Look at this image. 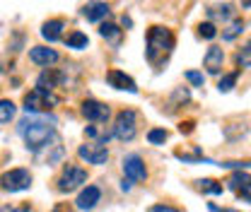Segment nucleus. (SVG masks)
Wrapping results in <instances>:
<instances>
[{
  "instance_id": "obj_14",
  "label": "nucleus",
  "mask_w": 251,
  "mask_h": 212,
  "mask_svg": "<svg viewBox=\"0 0 251 212\" xmlns=\"http://www.w3.org/2000/svg\"><path fill=\"white\" fill-rule=\"evenodd\" d=\"M58 53L53 51V48H46V46H34L29 48V61L34 65H41V68H49V65H53V63H58Z\"/></svg>"
},
{
  "instance_id": "obj_7",
  "label": "nucleus",
  "mask_w": 251,
  "mask_h": 212,
  "mask_svg": "<svg viewBox=\"0 0 251 212\" xmlns=\"http://www.w3.org/2000/svg\"><path fill=\"white\" fill-rule=\"evenodd\" d=\"M77 157H80L82 162H87V164L101 166V164L109 162V150H106L104 145H99V142H85V145L77 147Z\"/></svg>"
},
{
  "instance_id": "obj_4",
  "label": "nucleus",
  "mask_w": 251,
  "mask_h": 212,
  "mask_svg": "<svg viewBox=\"0 0 251 212\" xmlns=\"http://www.w3.org/2000/svg\"><path fill=\"white\" fill-rule=\"evenodd\" d=\"M138 135V116L133 109H124L116 114V121H114V138L130 142L133 138Z\"/></svg>"
},
{
  "instance_id": "obj_33",
  "label": "nucleus",
  "mask_w": 251,
  "mask_h": 212,
  "mask_svg": "<svg viewBox=\"0 0 251 212\" xmlns=\"http://www.w3.org/2000/svg\"><path fill=\"white\" fill-rule=\"evenodd\" d=\"M179 130H181V133H191V130H193V121L181 123V125H179Z\"/></svg>"
},
{
  "instance_id": "obj_29",
  "label": "nucleus",
  "mask_w": 251,
  "mask_h": 212,
  "mask_svg": "<svg viewBox=\"0 0 251 212\" xmlns=\"http://www.w3.org/2000/svg\"><path fill=\"white\" fill-rule=\"evenodd\" d=\"M210 17H220V20H227L232 15V5H222V7H210L208 10Z\"/></svg>"
},
{
  "instance_id": "obj_26",
  "label": "nucleus",
  "mask_w": 251,
  "mask_h": 212,
  "mask_svg": "<svg viewBox=\"0 0 251 212\" xmlns=\"http://www.w3.org/2000/svg\"><path fill=\"white\" fill-rule=\"evenodd\" d=\"M198 34H201L203 39H208V41H210V39H215V36H218V29H215V24H213V22H201V24H198Z\"/></svg>"
},
{
  "instance_id": "obj_5",
  "label": "nucleus",
  "mask_w": 251,
  "mask_h": 212,
  "mask_svg": "<svg viewBox=\"0 0 251 212\" xmlns=\"http://www.w3.org/2000/svg\"><path fill=\"white\" fill-rule=\"evenodd\" d=\"M31 186V174L29 169H10L0 176V188L5 193H22V190H29Z\"/></svg>"
},
{
  "instance_id": "obj_6",
  "label": "nucleus",
  "mask_w": 251,
  "mask_h": 212,
  "mask_svg": "<svg viewBox=\"0 0 251 212\" xmlns=\"http://www.w3.org/2000/svg\"><path fill=\"white\" fill-rule=\"evenodd\" d=\"M85 181H87V171H85L82 166L68 164V166L63 169V174L58 176V190H61V193H70V190L80 188Z\"/></svg>"
},
{
  "instance_id": "obj_15",
  "label": "nucleus",
  "mask_w": 251,
  "mask_h": 212,
  "mask_svg": "<svg viewBox=\"0 0 251 212\" xmlns=\"http://www.w3.org/2000/svg\"><path fill=\"white\" fill-rule=\"evenodd\" d=\"M99 198H101V188H99V186H87V188H82V193L77 195L75 205H77V210H94L97 203H99Z\"/></svg>"
},
{
  "instance_id": "obj_2",
  "label": "nucleus",
  "mask_w": 251,
  "mask_h": 212,
  "mask_svg": "<svg viewBox=\"0 0 251 212\" xmlns=\"http://www.w3.org/2000/svg\"><path fill=\"white\" fill-rule=\"evenodd\" d=\"M174 51V34L167 27H150L148 29V44H145V58L150 65H164Z\"/></svg>"
},
{
  "instance_id": "obj_20",
  "label": "nucleus",
  "mask_w": 251,
  "mask_h": 212,
  "mask_svg": "<svg viewBox=\"0 0 251 212\" xmlns=\"http://www.w3.org/2000/svg\"><path fill=\"white\" fill-rule=\"evenodd\" d=\"M65 44H68V48H77V51H80V48H87V46H90V39H87V34L75 29L65 36Z\"/></svg>"
},
{
  "instance_id": "obj_22",
  "label": "nucleus",
  "mask_w": 251,
  "mask_h": 212,
  "mask_svg": "<svg viewBox=\"0 0 251 212\" xmlns=\"http://www.w3.org/2000/svg\"><path fill=\"white\" fill-rule=\"evenodd\" d=\"M15 111H17V106L10 99H0V123H10L15 118Z\"/></svg>"
},
{
  "instance_id": "obj_37",
  "label": "nucleus",
  "mask_w": 251,
  "mask_h": 212,
  "mask_svg": "<svg viewBox=\"0 0 251 212\" xmlns=\"http://www.w3.org/2000/svg\"><path fill=\"white\" fill-rule=\"evenodd\" d=\"M244 5H251V0H244Z\"/></svg>"
},
{
  "instance_id": "obj_8",
  "label": "nucleus",
  "mask_w": 251,
  "mask_h": 212,
  "mask_svg": "<svg viewBox=\"0 0 251 212\" xmlns=\"http://www.w3.org/2000/svg\"><path fill=\"white\" fill-rule=\"evenodd\" d=\"M121 164H124L126 179L130 183H140L148 179V169H145V162H143L140 154H128V157H124Z\"/></svg>"
},
{
  "instance_id": "obj_1",
  "label": "nucleus",
  "mask_w": 251,
  "mask_h": 212,
  "mask_svg": "<svg viewBox=\"0 0 251 212\" xmlns=\"http://www.w3.org/2000/svg\"><path fill=\"white\" fill-rule=\"evenodd\" d=\"M17 133L25 140L27 150L39 154L41 150L51 147V142H56V118L53 116H31V114H27L17 123Z\"/></svg>"
},
{
  "instance_id": "obj_24",
  "label": "nucleus",
  "mask_w": 251,
  "mask_h": 212,
  "mask_svg": "<svg viewBox=\"0 0 251 212\" xmlns=\"http://www.w3.org/2000/svg\"><path fill=\"white\" fill-rule=\"evenodd\" d=\"M167 138H169V133H167L164 128H152V130H148V142H150V145H164Z\"/></svg>"
},
{
  "instance_id": "obj_19",
  "label": "nucleus",
  "mask_w": 251,
  "mask_h": 212,
  "mask_svg": "<svg viewBox=\"0 0 251 212\" xmlns=\"http://www.w3.org/2000/svg\"><path fill=\"white\" fill-rule=\"evenodd\" d=\"M99 34H101V39H106L111 46H119L121 39H124V31L119 29L116 24H111V22H104V24L99 27Z\"/></svg>"
},
{
  "instance_id": "obj_28",
  "label": "nucleus",
  "mask_w": 251,
  "mask_h": 212,
  "mask_svg": "<svg viewBox=\"0 0 251 212\" xmlns=\"http://www.w3.org/2000/svg\"><path fill=\"white\" fill-rule=\"evenodd\" d=\"M85 135H87V138H92V140H99V145L109 140V133H101V130H97L94 125H87V128H85Z\"/></svg>"
},
{
  "instance_id": "obj_17",
  "label": "nucleus",
  "mask_w": 251,
  "mask_h": 212,
  "mask_svg": "<svg viewBox=\"0 0 251 212\" xmlns=\"http://www.w3.org/2000/svg\"><path fill=\"white\" fill-rule=\"evenodd\" d=\"M174 157L176 159H181L184 164H201V162H205V164H210V159H205L203 157V150L201 147H181V150L174 152Z\"/></svg>"
},
{
  "instance_id": "obj_21",
  "label": "nucleus",
  "mask_w": 251,
  "mask_h": 212,
  "mask_svg": "<svg viewBox=\"0 0 251 212\" xmlns=\"http://www.w3.org/2000/svg\"><path fill=\"white\" fill-rule=\"evenodd\" d=\"M242 29H244V20H242V17H234V20L227 24V29L222 31V39H225V41H232V39H237V36L242 34Z\"/></svg>"
},
{
  "instance_id": "obj_36",
  "label": "nucleus",
  "mask_w": 251,
  "mask_h": 212,
  "mask_svg": "<svg viewBox=\"0 0 251 212\" xmlns=\"http://www.w3.org/2000/svg\"><path fill=\"white\" fill-rule=\"evenodd\" d=\"M210 212H225V210H220L218 205H213V203H210Z\"/></svg>"
},
{
  "instance_id": "obj_27",
  "label": "nucleus",
  "mask_w": 251,
  "mask_h": 212,
  "mask_svg": "<svg viewBox=\"0 0 251 212\" xmlns=\"http://www.w3.org/2000/svg\"><path fill=\"white\" fill-rule=\"evenodd\" d=\"M237 65H242V68H251V44H247V46L237 53Z\"/></svg>"
},
{
  "instance_id": "obj_10",
  "label": "nucleus",
  "mask_w": 251,
  "mask_h": 212,
  "mask_svg": "<svg viewBox=\"0 0 251 212\" xmlns=\"http://www.w3.org/2000/svg\"><path fill=\"white\" fill-rule=\"evenodd\" d=\"M65 80H68V75L63 70H58V68H44V72L36 77V87L39 90H46V92H53L56 87H61Z\"/></svg>"
},
{
  "instance_id": "obj_16",
  "label": "nucleus",
  "mask_w": 251,
  "mask_h": 212,
  "mask_svg": "<svg viewBox=\"0 0 251 212\" xmlns=\"http://www.w3.org/2000/svg\"><path fill=\"white\" fill-rule=\"evenodd\" d=\"M222 63H225V51H222L220 46H210L208 53H205V58H203L205 70H208L210 75H218L220 70H222Z\"/></svg>"
},
{
  "instance_id": "obj_39",
  "label": "nucleus",
  "mask_w": 251,
  "mask_h": 212,
  "mask_svg": "<svg viewBox=\"0 0 251 212\" xmlns=\"http://www.w3.org/2000/svg\"><path fill=\"white\" fill-rule=\"evenodd\" d=\"M53 212H61V210H53Z\"/></svg>"
},
{
  "instance_id": "obj_3",
  "label": "nucleus",
  "mask_w": 251,
  "mask_h": 212,
  "mask_svg": "<svg viewBox=\"0 0 251 212\" xmlns=\"http://www.w3.org/2000/svg\"><path fill=\"white\" fill-rule=\"evenodd\" d=\"M58 101H61V99H58L53 92H46V90L34 87V90L25 96V111L31 114V116H36V114H46L49 109L58 106Z\"/></svg>"
},
{
  "instance_id": "obj_38",
  "label": "nucleus",
  "mask_w": 251,
  "mask_h": 212,
  "mask_svg": "<svg viewBox=\"0 0 251 212\" xmlns=\"http://www.w3.org/2000/svg\"><path fill=\"white\" fill-rule=\"evenodd\" d=\"M225 212H239V210H225Z\"/></svg>"
},
{
  "instance_id": "obj_12",
  "label": "nucleus",
  "mask_w": 251,
  "mask_h": 212,
  "mask_svg": "<svg viewBox=\"0 0 251 212\" xmlns=\"http://www.w3.org/2000/svg\"><path fill=\"white\" fill-rule=\"evenodd\" d=\"M106 82H109L111 87H116V90L130 92V94H135V92H138V85H135V80H133L130 75H126L124 70H116V68L106 72Z\"/></svg>"
},
{
  "instance_id": "obj_31",
  "label": "nucleus",
  "mask_w": 251,
  "mask_h": 212,
  "mask_svg": "<svg viewBox=\"0 0 251 212\" xmlns=\"http://www.w3.org/2000/svg\"><path fill=\"white\" fill-rule=\"evenodd\" d=\"M0 212H31V208L25 203V205H5L0 208Z\"/></svg>"
},
{
  "instance_id": "obj_30",
  "label": "nucleus",
  "mask_w": 251,
  "mask_h": 212,
  "mask_svg": "<svg viewBox=\"0 0 251 212\" xmlns=\"http://www.w3.org/2000/svg\"><path fill=\"white\" fill-rule=\"evenodd\" d=\"M186 80L193 85V87H203L205 85V77H203V72H196V70H188L186 72Z\"/></svg>"
},
{
  "instance_id": "obj_18",
  "label": "nucleus",
  "mask_w": 251,
  "mask_h": 212,
  "mask_svg": "<svg viewBox=\"0 0 251 212\" xmlns=\"http://www.w3.org/2000/svg\"><path fill=\"white\" fill-rule=\"evenodd\" d=\"M63 29H65V20H49V22H44V27H41V36L53 44V41L63 39Z\"/></svg>"
},
{
  "instance_id": "obj_25",
  "label": "nucleus",
  "mask_w": 251,
  "mask_h": 212,
  "mask_svg": "<svg viewBox=\"0 0 251 212\" xmlns=\"http://www.w3.org/2000/svg\"><path fill=\"white\" fill-rule=\"evenodd\" d=\"M237 77H239V72L234 70V72H227L222 80H220L218 90L222 92V94H227V92H232V87H234V82H237Z\"/></svg>"
},
{
  "instance_id": "obj_13",
  "label": "nucleus",
  "mask_w": 251,
  "mask_h": 212,
  "mask_svg": "<svg viewBox=\"0 0 251 212\" xmlns=\"http://www.w3.org/2000/svg\"><path fill=\"white\" fill-rule=\"evenodd\" d=\"M109 12H111L109 2H104V0H90L82 5V17L87 22H101L104 17H109Z\"/></svg>"
},
{
  "instance_id": "obj_9",
  "label": "nucleus",
  "mask_w": 251,
  "mask_h": 212,
  "mask_svg": "<svg viewBox=\"0 0 251 212\" xmlns=\"http://www.w3.org/2000/svg\"><path fill=\"white\" fill-rule=\"evenodd\" d=\"M80 114H82L87 121H92V123H106L109 121V116H111L109 106H106V104H101V101H97V99H85V101H82Z\"/></svg>"
},
{
  "instance_id": "obj_11",
  "label": "nucleus",
  "mask_w": 251,
  "mask_h": 212,
  "mask_svg": "<svg viewBox=\"0 0 251 212\" xmlns=\"http://www.w3.org/2000/svg\"><path fill=\"white\" fill-rule=\"evenodd\" d=\"M227 183H229V188H232L242 200L251 203V174H247V171H237V174H232V179Z\"/></svg>"
},
{
  "instance_id": "obj_34",
  "label": "nucleus",
  "mask_w": 251,
  "mask_h": 212,
  "mask_svg": "<svg viewBox=\"0 0 251 212\" xmlns=\"http://www.w3.org/2000/svg\"><path fill=\"white\" fill-rule=\"evenodd\" d=\"M121 190H130V181H126V179H124V183H121Z\"/></svg>"
},
{
  "instance_id": "obj_32",
  "label": "nucleus",
  "mask_w": 251,
  "mask_h": 212,
  "mask_svg": "<svg viewBox=\"0 0 251 212\" xmlns=\"http://www.w3.org/2000/svg\"><path fill=\"white\" fill-rule=\"evenodd\" d=\"M150 212H181V210L174 208V205H164V203H159V205H152Z\"/></svg>"
},
{
  "instance_id": "obj_23",
  "label": "nucleus",
  "mask_w": 251,
  "mask_h": 212,
  "mask_svg": "<svg viewBox=\"0 0 251 212\" xmlns=\"http://www.w3.org/2000/svg\"><path fill=\"white\" fill-rule=\"evenodd\" d=\"M196 183H198V188L203 193H210V195H220L222 193V183L213 181V179H201V181H196Z\"/></svg>"
},
{
  "instance_id": "obj_35",
  "label": "nucleus",
  "mask_w": 251,
  "mask_h": 212,
  "mask_svg": "<svg viewBox=\"0 0 251 212\" xmlns=\"http://www.w3.org/2000/svg\"><path fill=\"white\" fill-rule=\"evenodd\" d=\"M121 22H124V27H130V24H133V22H130V17H126V15H124V20H121Z\"/></svg>"
}]
</instances>
